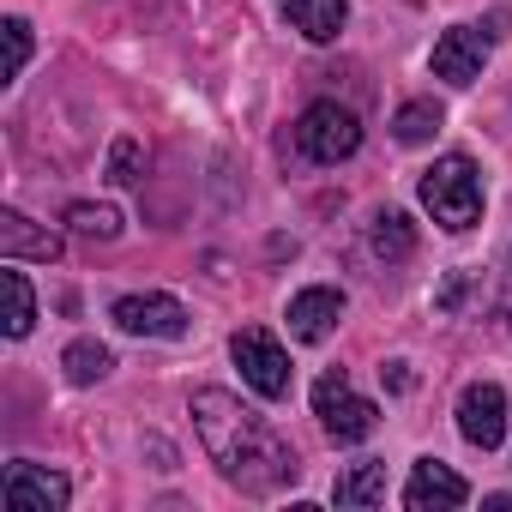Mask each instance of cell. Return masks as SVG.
<instances>
[{
	"mask_svg": "<svg viewBox=\"0 0 512 512\" xmlns=\"http://www.w3.org/2000/svg\"><path fill=\"white\" fill-rule=\"evenodd\" d=\"M193 428H199V446L217 464V476L229 488H241V494H278L302 470L296 446L266 416H253L235 392H223V386H199L193 392Z\"/></svg>",
	"mask_w": 512,
	"mask_h": 512,
	"instance_id": "obj_1",
	"label": "cell"
},
{
	"mask_svg": "<svg viewBox=\"0 0 512 512\" xmlns=\"http://www.w3.org/2000/svg\"><path fill=\"white\" fill-rule=\"evenodd\" d=\"M422 211L440 223V229H452V235H464L476 217H482V175H476V163L470 157H440L434 169H422Z\"/></svg>",
	"mask_w": 512,
	"mask_h": 512,
	"instance_id": "obj_2",
	"label": "cell"
},
{
	"mask_svg": "<svg viewBox=\"0 0 512 512\" xmlns=\"http://www.w3.org/2000/svg\"><path fill=\"white\" fill-rule=\"evenodd\" d=\"M314 416H320V428H326L338 446H356V440H368V434L380 428L374 398H362L344 368H326V374H320V386H314Z\"/></svg>",
	"mask_w": 512,
	"mask_h": 512,
	"instance_id": "obj_3",
	"label": "cell"
},
{
	"mask_svg": "<svg viewBox=\"0 0 512 512\" xmlns=\"http://www.w3.org/2000/svg\"><path fill=\"white\" fill-rule=\"evenodd\" d=\"M296 151L308 163H344V157H356L362 151L356 109H344V103H308L302 121H296Z\"/></svg>",
	"mask_w": 512,
	"mask_h": 512,
	"instance_id": "obj_4",
	"label": "cell"
},
{
	"mask_svg": "<svg viewBox=\"0 0 512 512\" xmlns=\"http://www.w3.org/2000/svg\"><path fill=\"white\" fill-rule=\"evenodd\" d=\"M229 356H235V368H241V380L260 392L266 404H278V398H290V350L272 338V332H260V326H247V332H235L229 338Z\"/></svg>",
	"mask_w": 512,
	"mask_h": 512,
	"instance_id": "obj_5",
	"label": "cell"
},
{
	"mask_svg": "<svg viewBox=\"0 0 512 512\" xmlns=\"http://www.w3.org/2000/svg\"><path fill=\"white\" fill-rule=\"evenodd\" d=\"M0 500H7V512H67L73 482L37 458H13L7 476H0Z\"/></svg>",
	"mask_w": 512,
	"mask_h": 512,
	"instance_id": "obj_6",
	"label": "cell"
},
{
	"mask_svg": "<svg viewBox=\"0 0 512 512\" xmlns=\"http://www.w3.org/2000/svg\"><path fill=\"white\" fill-rule=\"evenodd\" d=\"M109 320H115L127 338H157V344L187 338V308H181L175 296H163V290H133V296H121V302L109 308Z\"/></svg>",
	"mask_w": 512,
	"mask_h": 512,
	"instance_id": "obj_7",
	"label": "cell"
},
{
	"mask_svg": "<svg viewBox=\"0 0 512 512\" xmlns=\"http://www.w3.org/2000/svg\"><path fill=\"white\" fill-rule=\"evenodd\" d=\"M458 434L476 446V452H494L506 440V392L494 380H476L458 392Z\"/></svg>",
	"mask_w": 512,
	"mask_h": 512,
	"instance_id": "obj_8",
	"label": "cell"
},
{
	"mask_svg": "<svg viewBox=\"0 0 512 512\" xmlns=\"http://www.w3.org/2000/svg\"><path fill=\"white\" fill-rule=\"evenodd\" d=\"M488 49H494V31H482V25H452V31L434 43V79H446V85L482 79Z\"/></svg>",
	"mask_w": 512,
	"mask_h": 512,
	"instance_id": "obj_9",
	"label": "cell"
},
{
	"mask_svg": "<svg viewBox=\"0 0 512 512\" xmlns=\"http://www.w3.org/2000/svg\"><path fill=\"white\" fill-rule=\"evenodd\" d=\"M464 500H470V482L452 464H440V458H416L410 464V482H404V506L410 512H452Z\"/></svg>",
	"mask_w": 512,
	"mask_h": 512,
	"instance_id": "obj_10",
	"label": "cell"
},
{
	"mask_svg": "<svg viewBox=\"0 0 512 512\" xmlns=\"http://www.w3.org/2000/svg\"><path fill=\"white\" fill-rule=\"evenodd\" d=\"M290 338L296 344H326L332 332H338V320H344V290H332V284H314V290H302V296H290Z\"/></svg>",
	"mask_w": 512,
	"mask_h": 512,
	"instance_id": "obj_11",
	"label": "cell"
},
{
	"mask_svg": "<svg viewBox=\"0 0 512 512\" xmlns=\"http://www.w3.org/2000/svg\"><path fill=\"white\" fill-rule=\"evenodd\" d=\"M0 253H7V260H43L49 266V260H61V235L7 205L0 211Z\"/></svg>",
	"mask_w": 512,
	"mask_h": 512,
	"instance_id": "obj_12",
	"label": "cell"
},
{
	"mask_svg": "<svg viewBox=\"0 0 512 512\" xmlns=\"http://www.w3.org/2000/svg\"><path fill=\"white\" fill-rule=\"evenodd\" d=\"M284 19L308 37V43H332L350 19V0H284Z\"/></svg>",
	"mask_w": 512,
	"mask_h": 512,
	"instance_id": "obj_13",
	"label": "cell"
},
{
	"mask_svg": "<svg viewBox=\"0 0 512 512\" xmlns=\"http://www.w3.org/2000/svg\"><path fill=\"white\" fill-rule=\"evenodd\" d=\"M332 500H338V506H380V500H386V464H374V458L350 464V470L338 476Z\"/></svg>",
	"mask_w": 512,
	"mask_h": 512,
	"instance_id": "obj_14",
	"label": "cell"
},
{
	"mask_svg": "<svg viewBox=\"0 0 512 512\" xmlns=\"http://www.w3.org/2000/svg\"><path fill=\"white\" fill-rule=\"evenodd\" d=\"M7 338L19 344V338H31V326H37V296H31V278L19 272V260H7Z\"/></svg>",
	"mask_w": 512,
	"mask_h": 512,
	"instance_id": "obj_15",
	"label": "cell"
},
{
	"mask_svg": "<svg viewBox=\"0 0 512 512\" xmlns=\"http://www.w3.org/2000/svg\"><path fill=\"white\" fill-rule=\"evenodd\" d=\"M61 368H67V380H73V386H97V380H109L115 350H109V344H97V338H79V344H67Z\"/></svg>",
	"mask_w": 512,
	"mask_h": 512,
	"instance_id": "obj_16",
	"label": "cell"
},
{
	"mask_svg": "<svg viewBox=\"0 0 512 512\" xmlns=\"http://www.w3.org/2000/svg\"><path fill=\"white\" fill-rule=\"evenodd\" d=\"M368 247L380 253V260H410V253H416L410 217H404V211H380V217L368 223Z\"/></svg>",
	"mask_w": 512,
	"mask_h": 512,
	"instance_id": "obj_17",
	"label": "cell"
},
{
	"mask_svg": "<svg viewBox=\"0 0 512 512\" xmlns=\"http://www.w3.org/2000/svg\"><path fill=\"white\" fill-rule=\"evenodd\" d=\"M67 229L85 235V241H115L121 235V211L97 205V199H79V205H67Z\"/></svg>",
	"mask_w": 512,
	"mask_h": 512,
	"instance_id": "obj_18",
	"label": "cell"
},
{
	"mask_svg": "<svg viewBox=\"0 0 512 512\" xmlns=\"http://www.w3.org/2000/svg\"><path fill=\"white\" fill-rule=\"evenodd\" d=\"M392 133H398V145H422V139L440 133V109H434L428 97H416V103H404V109L392 115Z\"/></svg>",
	"mask_w": 512,
	"mask_h": 512,
	"instance_id": "obj_19",
	"label": "cell"
},
{
	"mask_svg": "<svg viewBox=\"0 0 512 512\" xmlns=\"http://www.w3.org/2000/svg\"><path fill=\"white\" fill-rule=\"evenodd\" d=\"M0 31H7V85H13L25 73V61H31V25L25 19H7Z\"/></svg>",
	"mask_w": 512,
	"mask_h": 512,
	"instance_id": "obj_20",
	"label": "cell"
},
{
	"mask_svg": "<svg viewBox=\"0 0 512 512\" xmlns=\"http://www.w3.org/2000/svg\"><path fill=\"white\" fill-rule=\"evenodd\" d=\"M139 163H145V151H139V139H115V151H109V181H139Z\"/></svg>",
	"mask_w": 512,
	"mask_h": 512,
	"instance_id": "obj_21",
	"label": "cell"
}]
</instances>
